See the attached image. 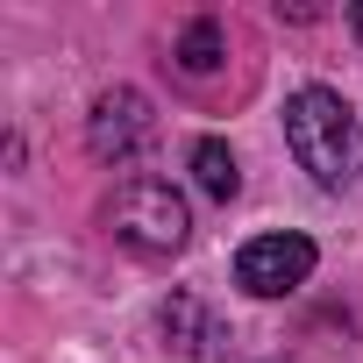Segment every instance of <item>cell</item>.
<instances>
[{"mask_svg": "<svg viewBox=\"0 0 363 363\" xmlns=\"http://www.w3.org/2000/svg\"><path fill=\"white\" fill-rule=\"evenodd\" d=\"M178 65H186L193 79H207V72L221 65V29H214V22H193L186 36H178Z\"/></svg>", "mask_w": 363, "mask_h": 363, "instance_id": "obj_7", "label": "cell"}, {"mask_svg": "<svg viewBox=\"0 0 363 363\" xmlns=\"http://www.w3.org/2000/svg\"><path fill=\"white\" fill-rule=\"evenodd\" d=\"M150 135H157V114H150V100H143L135 86H107V93L93 100V114H86V143H93L100 164H128V157H143Z\"/></svg>", "mask_w": 363, "mask_h": 363, "instance_id": "obj_4", "label": "cell"}, {"mask_svg": "<svg viewBox=\"0 0 363 363\" xmlns=\"http://www.w3.org/2000/svg\"><path fill=\"white\" fill-rule=\"evenodd\" d=\"M107 228L135 257H178L193 242V214H186V200H178L164 178H128V186L107 200Z\"/></svg>", "mask_w": 363, "mask_h": 363, "instance_id": "obj_2", "label": "cell"}, {"mask_svg": "<svg viewBox=\"0 0 363 363\" xmlns=\"http://www.w3.org/2000/svg\"><path fill=\"white\" fill-rule=\"evenodd\" d=\"M349 29H356V43H363V0H356V8H349Z\"/></svg>", "mask_w": 363, "mask_h": 363, "instance_id": "obj_8", "label": "cell"}, {"mask_svg": "<svg viewBox=\"0 0 363 363\" xmlns=\"http://www.w3.org/2000/svg\"><path fill=\"white\" fill-rule=\"evenodd\" d=\"M313 264H320V250L306 235H292V228L285 235H250L235 250V285L250 299H285V292H299L313 278Z\"/></svg>", "mask_w": 363, "mask_h": 363, "instance_id": "obj_3", "label": "cell"}, {"mask_svg": "<svg viewBox=\"0 0 363 363\" xmlns=\"http://www.w3.org/2000/svg\"><path fill=\"white\" fill-rule=\"evenodd\" d=\"M285 143H292L299 171H313L320 193H349L356 186V171H363V128H356V114H349L342 93L299 86L285 100Z\"/></svg>", "mask_w": 363, "mask_h": 363, "instance_id": "obj_1", "label": "cell"}, {"mask_svg": "<svg viewBox=\"0 0 363 363\" xmlns=\"http://www.w3.org/2000/svg\"><path fill=\"white\" fill-rule=\"evenodd\" d=\"M157 328H164V342L186 356V363H221V356H228V320H221L200 292H171L164 313H157Z\"/></svg>", "mask_w": 363, "mask_h": 363, "instance_id": "obj_5", "label": "cell"}, {"mask_svg": "<svg viewBox=\"0 0 363 363\" xmlns=\"http://www.w3.org/2000/svg\"><path fill=\"white\" fill-rule=\"evenodd\" d=\"M193 178H200V193H207V200H235V193H242V171H235L228 143H214V135L193 143Z\"/></svg>", "mask_w": 363, "mask_h": 363, "instance_id": "obj_6", "label": "cell"}]
</instances>
